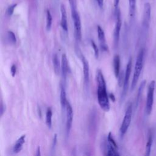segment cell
<instances>
[{
    "mask_svg": "<svg viewBox=\"0 0 156 156\" xmlns=\"http://www.w3.org/2000/svg\"><path fill=\"white\" fill-rule=\"evenodd\" d=\"M96 81L98 83L97 96L99 105L104 111L108 112L110 110L109 96L107 91L106 83L103 74L99 69L97 70Z\"/></svg>",
    "mask_w": 156,
    "mask_h": 156,
    "instance_id": "obj_1",
    "label": "cell"
},
{
    "mask_svg": "<svg viewBox=\"0 0 156 156\" xmlns=\"http://www.w3.org/2000/svg\"><path fill=\"white\" fill-rule=\"evenodd\" d=\"M144 51L143 48H141L140 51L138 52V54L136 57L135 68H134V71L133 74V77L132 80L131 86H130V90L131 91H133L135 88L136 86V84L138 83L140 74L142 71L143 66V60H144Z\"/></svg>",
    "mask_w": 156,
    "mask_h": 156,
    "instance_id": "obj_2",
    "label": "cell"
},
{
    "mask_svg": "<svg viewBox=\"0 0 156 156\" xmlns=\"http://www.w3.org/2000/svg\"><path fill=\"white\" fill-rule=\"evenodd\" d=\"M132 105L130 104L126 109L122 124L119 128V135L121 138H122L126 133L127 132L129 127L130 124L131 119H132Z\"/></svg>",
    "mask_w": 156,
    "mask_h": 156,
    "instance_id": "obj_3",
    "label": "cell"
},
{
    "mask_svg": "<svg viewBox=\"0 0 156 156\" xmlns=\"http://www.w3.org/2000/svg\"><path fill=\"white\" fill-rule=\"evenodd\" d=\"M155 88V81L152 80L151 81L147 89L146 103V112L147 115L151 113L154 104V96Z\"/></svg>",
    "mask_w": 156,
    "mask_h": 156,
    "instance_id": "obj_4",
    "label": "cell"
},
{
    "mask_svg": "<svg viewBox=\"0 0 156 156\" xmlns=\"http://www.w3.org/2000/svg\"><path fill=\"white\" fill-rule=\"evenodd\" d=\"M115 18H116V23H115V29L113 31V40H114L115 46V48H116L118 45V43L119 40L120 30L122 26L121 11L118 7L115 8Z\"/></svg>",
    "mask_w": 156,
    "mask_h": 156,
    "instance_id": "obj_5",
    "label": "cell"
},
{
    "mask_svg": "<svg viewBox=\"0 0 156 156\" xmlns=\"http://www.w3.org/2000/svg\"><path fill=\"white\" fill-rule=\"evenodd\" d=\"M71 12L72 20L74 24V37L76 40L79 41L82 39V27L80 15L77 10L72 11Z\"/></svg>",
    "mask_w": 156,
    "mask_h": 156,
    "instance_id": "obj_6",
    "label": "cell"
},
{
    "mask_svg": "<svg viewBox=\"0 0 156 156\" xmlns=\"http://www.w3.org/2000/svg\"><path fill=\"white\" fill-rule=\"evenodd\" d=\"M151 16V6L149 2H146L144 5L143 16L142 21V29L143 32L145 34H147Z\"/></svg>",
    "mask_w": 156,
    "mask_h": 156,
    "instance_id": "obj_7",
    "label": "cell"
},
{
    "mask_svg": "<svg viewBox=\"0 0 156 156\" xmlns=\"http://www.w3.org/2000/svg\"><path fill=\"white\" fill-rule=\"evenodd\" d=\"M131 69H132V58H130L127 64L126 69L125 71L124 80L123 83V88H122V94L121 96V102H122L124 100L127 94V92L129 88V79H130V73H131Z\"/></svg>",
    "mask_w": 156,
    "mask_h": 156,
    "instance_id": "obj_8",
    "label": "cell"
},
{
    "mask_svg": "<svg viewBox=\"0 0 156 156\" xmlns=\"http://www.w3.org/2000/svg\"><path fill=\"white\" fill-rule=\"evenodd\" d=\"M66 132L67 135H69L71 129L73 119V110L70 103L67 101L66 106Z\"/></svg>",
    "mask_w": 156,
    "mask_h": 156,
    "instance_id": "obj_9",
    "label": "cell"
},
{
    "mask_svg": "<svg viewBox=\"0 0 156 156\" xmlns=\"http://www.w3.org/2000/svg\"><path fill=\"white\" fill-rule=\"evenodd\" d=\"M81 60L83 65V80L85 87L87 88L90 82V68L89 64L86 58L82 54Z\"/></svg>",
    "mask_w": 156,
    "mask_h": 156,
    "instance_id": "obj_10",
    "label": "cell"
},
{
    "mask_svg": "<svg viewBox=\"0 0 156 156\" xmlns=\"http://www.w3.org/2000/svg\"><path fill=\"white\" fill-rule=\"evenodd\" d=\"M97 31H98V36L99 42V46L102 51H108V46L106 43L105 34L103 29L100 26H97Z\"/></svg>",
    "mask_w": 156,
    "mask_h": 156,
    "instance_id": "obj_11",
    "label": "cell"
},
{
    "mask_svg": "<svg viewBox=\"0 0 156 156\" xmlns=\"http://www.w3.org/2000/svg\"><path fill=\"white\" fill-rule=\"evenodd\" d=\"M60 13H61V20H60V26L65 32H68V22H67V14L66 8L64 4L60 5Z\"/></svg>",
    "mask_w": 156,
    "mask_h": 156,
    "instance_id": "obj_12",
    "label": "cell"
},
{
    "mask_svg": "<svg viewBox=\"0 0 156 156\" xmlns=\"http://www.w3.org/2000/svg\"><path fill=\"white\" fill-rule=\"evenodd\" d=\"M61 71L63 77L65 79L69 72V66H68V62L67 59V57L65 54H63L62 55V60H61Z\"/></svg>",
    "mask_w": 156,
    "mask_h": 156,
    "instance_id": "obj_13",
    "label": "cell"
},
{
    "mask_svg": "<svg viewBox=\"0 0 156 156\" xmlns=\"http://www.w3.org/2000/svg\"><path fill=\"white\" fill-rule=\"evenodd\" d=\"M25 139H26V135H23L16 140L13 147V151L14 153L16 154L20 152L21 151L23 148V145L25 143Z\"/></svg>",
    "mask_w": 156,
    "mask_h": 156,
    "instance_id": "obj_14",
    "label": "cell"
},
{
    "mask_svg": "<svg viewBox=\"0 0 156 156\" xmlns=\"http://www.w3.org/2000/svg\"><path fill=\"white\" fill-rule=\"evenodd\" d=\"M60 105L62 110H66V106L67 103L66 96V91L65 87L63 85H61L60 88Z\"/></svg>",
    "mask_w": 156,
    "mask_h": 156,
    "instance_id": "obj_15",
    "label": "cell"
},
{
    "mask_svg": "<svg viewBox=\"0 0 156 156\" xmlns=\"http://www.w3.org/2000/svg\"><path fill=\"white\" fill-rule=\"evenodd\" d=\"M113 69L116 77H118L120 73V57L119 55H115L113 57Z\"/></svg>",
    "mask_w": 156,
    "mask_h": 156,
    "instance_id": "obj_16",
    "label": "cell"
},
{
    "mask_svg": "<svg viewBox=\"0 0 156 156\" xmlns=\"http://www.w3.org/2000/svg\"><path fill=\"white\" fill-rule=\"evenodd\" d=\"M52 63H53V67H54V70L55 73L57 75L59 74L61 68H60V61L57 54H54L52 55Z\"/></svg>",
    "mask_w": 156,
    "mask_h": 156,
    "instance_id": "obj_17",
    "label": "cell"
},
{
    "mask_svg": "<svg viewBox=\"0 0 156 156\" xmlns=\"http://www.w3.org/2000/svg\"><path fill=\"white\" fill-rule=\"evenodd\" d=\"M146 80H144L141 82V83L140 85V87H139L138 90V93H137V95H136V101H135V108H136L138 106L140 98L141 97L143 90H144V87L146 85Z\"/></svg>",
    "mask_w": 156,
    "mask_h": 156,
    "instance_id": "obj_18",
    "label": "cell"
},
{
    "mask_svg": "<svg viewBox=\"0 0 156 156\" xmlns=\"http://www.w3.org/2000/svg\"><path fill=\"white\" fill-rule=\"evenodd\" d=\"M46 28L48 31L50 30L52 27V17L51 13V12L49 9H47L46 11Z\"/></svg>",
    "mask_w": 156,
    "mask_h": 156,
    "instance_id": "obj_19",
    "label": "cell"
},
{
    "mask_svg": "<svg viewBox=\"0 0 156 156\" xmlns=\"http://www.w3.org/2000/svg\"><path fill=\"white\" fill-rule=\"evenodd\" d=\"M129 16L130 18L135 16L136 10V0H129Z\"/></svg>",
    "mask_w": 156,
    "mask_h": 156,
    "instance_id": "obj_20",
    "label": "cell"
},
{
    "mask_svg": "<svg viewBox=\"0 0 156 156\" xmlns=\"http://www.w3.org/2000/svg\"><path fill=\"white\" fill-rule=\"evenodd\" d=\"M52 110L50 107H49L48 108L46 113V124L49 128H51L52 126Z\"/></svg>",
    "mask_w": 156,
    "mask_h": 156,
    "instance_id": "obj_21",
    "label": "cell"
},
{
    "mask_svg": "<svg viewBox=\"0 0 156 156\" xmlns=\"http://www.w3.org/2000/svg\"><path fill=\"white\" fill-rule=\"evenodd\" d=\"M152 142H153L152 136V135H149V136L148 137L147 143H146V154H145V155L146 156H149L151 154Z\"/></svg>",
    "mask_w": 156,
    "mask_h": 156,
    "instance_id": "obj_22",
    "label": "cell"
},
{
    "mask_svg": "<svg viewBox=\"0 0 156 156\" xmlns=\"http://www.w3.org/2000/svg\"><path fill=\"white\" fill-rule=\"evenodd\" d=\"M107 155H119V154L118 153L117 149H116L115 147H114L113 146H112L111 144H110L109 143H108L107 146Z\"/></svg>",
    "mask_w": 156,
    "mask_h": 156,
    "instance_id": "obj_23",
    "label": "cell"
},
{
    "mask_svg": "<svg viewBox=\"0 0 156 156\" xmlns=\"http://www.w3.org/2000/svg\"><path fill=\"white\" fill-rule=\"evenodd\" d=\"M107 141H108V143H109L112 146H113L114 147H115L116 149H118V146H117V144L116 143V141H115L111 132L108 133V136H107Z\"/></svg>",
    "mask_w": 156,
    "mask_h": 156,
    "instance_id": "obj_24",
    "label": "cell"
},
{
    "mask_svg": "<svg viewBox=\"0 0 156 156\" xmlns=\"http://www.w3.org/2000/svg\"><path fill=\"white\" fill-rule=\"evenodd\" d=\"M7 37H8V39L10 40V41L12 44H15L16 43V36H15V34L12 31L9 30L7 32Z\"/></svg>",
    "mask_w": 156,
    "mask_h": 156,
    "instance_id": "obj_25",
    "label": "cell"
},
{
    "mask_svg": "<svg viewBox=\"0 0 156 156\" xmlns=\"http://www.w3.org/2000/svg\"><path fill=\"white\" fill-rule=\"evenodd\" d=\"M17 5V4L15 3V4H11L10 5H9L7 10H6V14L9 16H10L13 15V12H14V10L16 8Z\"/></svg>",
    "mask_w": 156,
    "mask_h": 156,
    "instance_id": "obj_26",
    "label": "cell"
},
{
    "mask_svg": "<svg viewBox=\"0 0 156 156\" xmlns=\"http://www.w3.org/2000/svg\"><path fill=\"white\" fill-rule=\"evenodd\" d=\"M91 46H92V48H93V49L94 50L95 57L96 58H98V57H99V49H98V46H96V44L94 43V41H93V40H91Z\"/></svg>",
    "mask_w": 156,
    "mask_h": 156,
    "instance_id": "obj_27",
    "label": "cell"
},
{
    "mask_svg": "<svg viewBox=\"0 0 156 156\" xmlns=\"http://www.w3.org/2000/svg\"><path fill=\"white\" fill-rule=\"evenodd\" d=\"M124 76H125V73H124L123 71L119 73L118 77H117L118 79V85L119 87H121L122 85H123V83H124Z\"/></svg>",
    "mask_w": 156,
    "mask_h": 156,
    "instance_id": "obj_28",
    "label": "cell"
},
{
    "mask_svg": "<svg viewBox=\"0 0 156 156\" xmlns=\"http://www.w3.org/2000/svg\"><path fill=\"white\" fill-rule=\"evenodd\" d=\"M69 6L71 8V12L77 10V2L76 0H68Z\"/></svg>",
    "mask_w": 156,
    "mask_h": 156,
    "instance_id": "obj_29",
    "label": "cell"
},
{
    "mask_svg": "<svg viewBox=\"0 0 156 156\" xmlns=\"http://www.w3.org/2000/svg\"><path fill=\"white\" fill-rule=\"evenodd\" d=\"M16 73V66L15 64H13L10 68V73L12 77H14Z\"/></svg>",
    "mask_w": 156,
    "mask_h": 156,
    "instance_id": "obj_30",
    "label": "cell"
},
{
    "mask_svg": "<svg viewBox=\"0 0 156 156\" xmlns=\"http://www.w3.org/2000/svg\"><path fill=\"white\" fill-rule=\"evenodd\" d=\"M5 105L3 104L2 101H1V107H0V112H1V116H2L4 114V113L5 112Z\"/></svg>",
    "mask_w": 156,
    "mask_h": 156,
    "instance_id": "obj_31",
    "label": "cell"
},
{
    "mask_svg": "<svg viewBox=\"0 0 156 156\" xmlns=\"http://www.w3.org/2000/svg\"><path fill=\"white\" fill-rule=\"evenodd\" d=\"M57 135L55 133L54 136V138H53V141H52V149H53L55 145H56V143H57Z\"/></svg>",
    "mask_w": 156,
    "mask_h": 156,
    "instance_id": "obj_32",
    "label": "cell"
},
{
    "mask_svg": "<svg viewBox=\"0 0 156 156\" xmlns=\"http://www.w3.org/2000/svg\"><path fill=\"white\" fill-rule=\"evenodd\" d=\"M120 0H113V5L115 8H117L118 7V4Z\"/></svg>",
    "mask_w": 156,
    "mask_h": 156,
    "instance_id": "obj_33",
    "label": "cell"
},
{
    "mask_svg": "<svg viewBox=\"0 0 156 156\" xmlns=\"http://www.w3.org/2000/svg\"><path fill=\"white\" fill-rule=\"evenodd\" d=\"M41 155L40 154V147L38 146L37 149V151H36V153H35V155L36 156H40Z\"/></svg>",
    "mask_w": 156,
    "mask_h": 156,
    "instance_id": "obj_34",
    "label": "cell"
},
{
    "mask_svg": "<svg viewBox=\"0 0 156 156\" xmlns=\"http://www.w3.org/2000/svg\"><path fill=\"white\" fill-rule=\"evenodd\" d=\"M109 98L112 100V101H115V96H114V94H113V93H110V94H109Z\"/></svg>",
    "mask_w": 156,
    "mask_h": 156,
    "instance_id": "obj_35",
    "label": "cell"
}]
</instances>
